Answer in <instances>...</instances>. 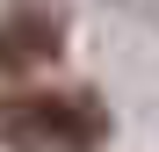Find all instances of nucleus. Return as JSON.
<instances>
[{"mask_svg": "<svg viewBox=\"0 0 159 152\" xmlns=\"http://www.w3.org/2000/svg\"><path fill=\"white\" fill-rule=\"evenodd\" d=\"M0 138L15 152H94L109 138V109L87 87H51V94H7L0 101Z\"/></svg>", "mask_w": 159, "mask_h": 152, "instance_id": "1", "label": "nucleus"}, {"mask_svg": "<svg viewBox=\"0 0 159 152\" xmlns=\"http://www.w3.org/2000/svg\"><path fill=\"white\" fill-rule=\"evenodd\" d=\"M65 51V29H58V15H43V7H15L7 22H0V72H36L51 65Z\"/></svg>", "mask_w": 159, "mask_h": 152, "instance_id": "2", "label": "nucleus"}]
</instances>
